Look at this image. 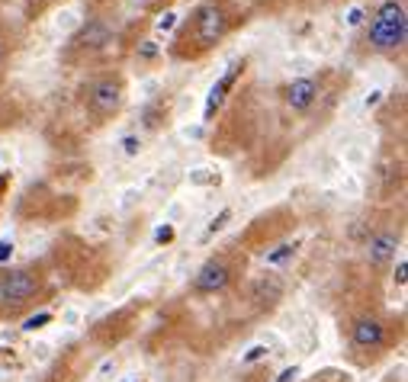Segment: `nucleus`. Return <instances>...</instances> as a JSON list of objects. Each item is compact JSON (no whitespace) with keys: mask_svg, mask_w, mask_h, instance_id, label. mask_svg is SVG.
Returning a JSON list of instances; mask_svg holds the SVG:
<instances>
[{"mask_svg":"<svg viewBox=\"0 0 408 382\" xmlns=\"http://www.w3.org/2000/svg\"><path fill=\"white\" fill-rule=\"evenodd\" d=\"M408 39V17H405V7L402 0H386L376 17H373V26H370V46L376 52H396V48L405 46Z\"/></svg>","mask_w":408,"mask_h":382,"instance_id":"nucleus-1","label":"nucleus"},{"mask_svg":"<svg viewBox=\"0 0 408 382\" xmlns=\"http://www.w3.org/2000/svg\"><path fill=\"white\" fill-rule=\"evenodd\" d=\"M39 292V273L29 270V267H19V270L0 273V299L7 305H23Z\"/></svg>","mask_w":408,"mask_h":382,"instance_id":"nucleus-2","label":"nucleus"},{"mask_svg":"<svg viewBox=\"0 0 408 382\" xmlns=\"http://www.w3.org/2000/svg\"><path fill=\"white\" fill-rule=\"evenodd\" d=\"M126 100V90H122L119 77H100L93 81L90 90H87V106H90L97 116H113V112L122 106Z\"/></svg>","mask_w":408,"mask_h":382,"instance_id":"nucleus-3","label":"nucleus"},{"mask_svg":"<svg viewBox=\"0 0 408 382\" xmlns=\"http://www.w3.org/2000/svg\"><path fill=\"white\" fill-rule=\"evenodd\" d=\"M193 29H196L200 46H213V42H219V39L225 36V29H229V17H225L222 7H215V3H203V7L196 10V17H193Z\"/></svg>","mask_w":408,"mask_h":382,"instance_id":"nucleus-4","label":"nucleus"},{"mask_svg":"<svg viewBox=\"0 0 408 382\" xmlns=\"http://www.w3.org/2000/svg\"><path fill=\"white\" fill-rule=\"evenodd\" d=\"M229 283H232V267H229L225 261H219V257L206 261L203 267L196 270V277H193V289H196V292H206V296L222 292Z\"/></svg>","mask_w":408,"mask_h":382,"instance_id":"nucleus-5","label":"nucleus"},{"mask_svg":"<svg viewBox=\"0 0 408 382\" xmlns=\"http://www.w3.org/2000/svg\"><path fill=\"white\" fill-rule=\"evenodd\" d=\"M351 341L357 350H380L386 341V328L380 318H357L351 328Z\"/></svg>","mask_w":408,"mask_h":382,"instance_id":"nucleus-6","label":"nucleus"},{"mask_svg":"<svg viewBox=\"0 0 408 382\" xmlns=\"http://www.w3.org/2000/svg\"><path fill=\"white\" fill-rule=\"evenodd\" d=\"M242 71H244V61H232V65H229V71H225V74L213 84L209 97H206V110H203L206 119H213V116H215V110H219V106L225 103V97H229V90L235 87V81H238V74H242Z\"/></svg>","mask_w":408,"mask_h":382,"instance_id":"nucleus-7","label":"nucleus"},{"mask_svg":"<svg viewBox=\"0 0 408 382\" xmlns=\"http://www.w3.org/2000/svg\"><path fill=\"white\" fill-rule=\"evenodd\" d=\"M318 97V84L312 81V77H299V81H293V84H286V90H283V100H286L289 110L296 112H306L312 103H315Z\"/></svg>","mask_w":408,"mask_h":382,"instance_id":"nucleus-8","label":"nucleus"},{"mask_svg":"<svg viewBox=\"0 0 408 382\" xmlns=\"http://www.w3.org/2000/svg\"><path fill=\"white\" fill-rule=\"evenodd\" d=\"M396 248H399V238L392 232H380L376 238H370V251H367V257H370L373 267H386L389 261H396Z\"/></svg>","mask_w":408,"mask_h":382,"instance_id":"nucleus-9","label":"nucleus"},{"mask_svg":"<svg viewBox=\"0 0 408 382\" xmlns=\"http://www.w3.org/2000/svg\"><path fill=\"white\" fill-rule=\"evenodd\" d=\"M77 42H81L84 48H103L110 42V29L103 26L100 19H90V23L77 32Z\"/></svg>","mask_w":408,"mask_h":382,"instance_id":"nucleus-10","label":"nucleus"},{"mask_svg":"<svg viewBox=\"0 0 408 382\" xmlns=\"http://www.w3.org/2000/svg\"><path fill=\"white\" fill-rule=\"evenodd\" d=\"M293 251H296V244H280V251H270V254H267V261H270V263H280V261H286Z\"/></svg>","mask_w":408,"mask_h":382,"instance_id":"nucleus-11","label":"nucleus"},{"mask_svg":"<svg viewBox=\"0 0 408 382\" xmlns=\"http://www.w3.org/2000/svg\"><path fill=\"white\" fill-rule=\"evenodd\" d=\"M174 23H177V13H174V10H167L164 17L158 19V29H161V32H167V29H174Z\"/></svg>","mask_w":408,"mask_h":382,"instance_id":"nucleus-12","label":"nucleus"},{"mask_svg":"<svg viewBox=\"0 0 408 382\" xmlns=\"http://www.w3.org/2000/svg\"><path fill=\"white\" fill-rule=\"evenodd\" d=\"M229 215H232V212H229V209H222V212H219V219H215V222L209 225V234H215V232H219V228L225 225V219H229Z\"/></svg>","mask_w":408,"mask_h":382,"instance_id":"nucleus-13","label":"nucleus"},{"mask_svg":"<svg viewBox=\"0 0 408 382\" xmlns=\"http://www.w3.org/2000/svg\"><path fill=\"white\" fill-rule=\"evenodd\" d=\"M139 55L142 58H155V55H158V46H155V42H145V46L139 48Z\"/></svg>","mask_w":408,"mask_h":382,"instance_id":"nucleus-14","label":"nucleus"},{"mask_svg":"<svg viewBox=\"0 0 408 382\" xmlns=\"http://www.w3.org/2000/svg\"><path fill=\"white\" fill-rule=\"evenodd\" d=\"M48 321V315H39V318H29V325H26V331H32V328H42Z\"/></svg>","mask_w":408,"mask_h":382,"instance_id":"nucleus-15","label":"nucleus"},{"mask_svg":"<svg viewBox=\"0 0 408 382\" xmlns=\"http://www.w3.org/2000/svg\"><path fill=\"white\" fill-rule=\"evenodd\" d=\"M299 376V370L296 366H289V370H283V376H280V382H293Z\"/></svg>","mask_w":408,"mask_h":382,"instance_id":"nucleus-16","label":"nucleus"},{"mask_svg":"<svg viewBox=\"0 0 408 382\" xmlns=\"http://www.w3.org/2000/svg\"><path fill=\"white\" fill-rule=\"evenodd\" d=\"M264 354H267V347H251V354L244 356V360L251 363V360H258V356H264Z\"/></svg>","mask_w":408,"mask_h":382,"instance_id":"nucleus-17","label":"nucleus"},{"mask_svg":"<svg viewBox=\"0 0 408 382\" xmlns=\"http://www.w3.org/2000/svg\"><path fill=\"white\" fill-rule=\"evenodd\" d=\"M10 254H13V244H10V241H0V261H7Z\"/></svg>","mask_w":408,"mask_h":382,"instance_id":"nucleus-18","label":"nucleus"},{"mask_svg":"<svg viewBox=\"0 0 408 382\" xmlns=\"http://www.w3.org/2000/svg\"><path fill=\"white\" fill-rule=\"evenodd\" d=\"M122 145H126V151H129V154H135V151H139V141L132 139V135H129L126 141H122Z\"/></svg>","mask_w":408,"mask_h":382,"instance_id":"nucleus-19","label":"nucleus"},{"mask_svg":"<svg viewBox=\"0 0 408 382\" xmlns=\"http://www.w3.org/2000/svg\"><path fill=\"white\" fill-rule=\"evenodd\" d=\"M360 19H363V13H360V10H351V17H347V23H351V26H357Z\"/></svg>","mask_w":408,"mask_h":382,"instance_id":"nucleus-20","label":"nucleus"},{"mask_svg":"<svg viewBox=\"0 0 408 382\" xmlns=\"http://www.w3.org/2000/svg\"><path fill=\"white\" fill-rule=\"evenodd\" d=\"M171 234H174L171 228H158V241H171Z\"/></svg>","mask_w":408,"mask_h":382,"instance_id":"nucleus-21","label":"nucleus"},{"mask_svg":"<svg viewBox=\"0 0 408 382\" xmlns=\"http://www.w3.org/2000/svg\"><path fill=\"white\" fill-rule=\"evenodd\" d=\"M7 183H10V177H7V174H3V177H0V196H3V190H7Z\"/></svg>","mask_w":408,"mask_h":382,"instance_id":"nucleus-22","label":"nucleus"},{"mask_svg":"<svg viewBox=\"0 0 408 382\" xmlns=\"http://www.w3.org/2000/svg\"><path fill=\"white\" fill-rule=\"evenodd\" d=\"M142 3H158V0H142Z\"/></svg>","mask_w":408,"mask_h":382,"instance_id":"nucleus-23","label":"nucleus"},{"mask_svg":"<svg viewBox=\"0 0 408 382\" xmlns=\"http://www.w3.org/2000/svg\"><path fill=\"white\" fill-rule=\"evenodd\" d=\"M39 3H48V0H39Z\"/></svg>","mask_w":408,"mask_h":382,"instance_id":"nucleus-24","label":"nucleus"}]
</instances>
